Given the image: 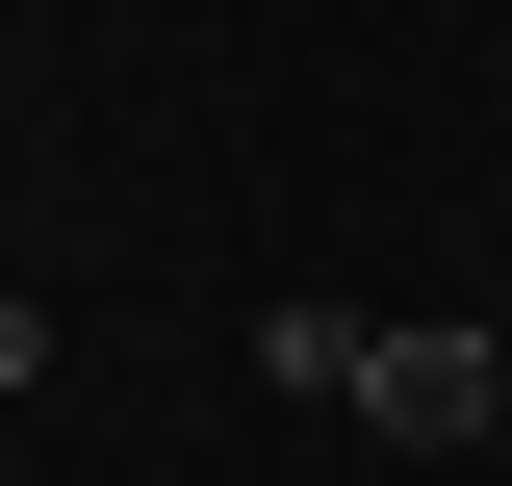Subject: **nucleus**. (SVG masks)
I'll list each match as a JSON object with an SVG mask.
<instances>
[{"instance_id": "nucleus-1", "label": "nucleus", "mask_w": 512, "mask_h": 486, "mask_svg": "<svg viewBox=\"0 0 512 486\" xmlns=\"http://www.w3.org/2000/svg\"><path fill=\"white\" fill-rule=\"evenodd\" d=\"M359 435H410V461H487V435H512V359H487V333H384V359H359Z\"/></svg>"}, {"instance_id": "nucleus-2", "label": "nucleus", "mask_w": 512, "mask_h": 486, "mask_svg": "<svg viewBox=\"0 0 512 486\" xmlns=\"http://www.w3.org/2000/svg\"><path fill=\"white\" fill-rule=\"evenodd\" d=\"M359 359H384V307H333V282H282V307H256V384H308V410H359Z\"/></svg>"}, {"instance_id": "nucleus-3", "label": "nucleus", "mask_w": 512, "mask_h": 486, "mask_svg": "<svg viewBox=\"0 0 512 486\" xmlns=\"http://www.w3.org/2000/svg\"><path fill=\"white\" fill-rule=\"evenodd\" d=\"M0 384H52V307H26V282H0Z\"/></svg>"}]
</instances>
